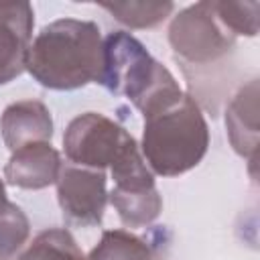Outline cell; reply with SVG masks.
<instances>
[{
  "instance_id": "cell-1",
  "label": "cell",
  "mask_w": 260,
  "mask_h": 260,
  "mask_svg": "<svg viewBox=\"0 0 260 260\" xmlns=\"http://www.w3.org/2000/svg\"><path fill=\"white\" fill-rule=\"evenodd\" d=\"M104 65V39L93 20L59 18L30 41L24 69L47 89L69 91L98 83Z\"/></svg>"
},
{
  "instance_id": "cell-2",
  "label": "cell",
  "mask_w": 260,
  "mask_h": 260,
  "mask_svg": "<svg viewBox=\"0 0 260 260\" xmlns=\"http://www.w3.org/2000/svg\"><path fill=\"white\" fill-rule=\"evenodd\" d=\"M98 83L110 93L130 100L144 118L185 95L173 73L126 30L110 32L104 39V65Z\"/></svg>"
},
{
  "instance_id": "cell-3",
  "label": "cell",
  "mask_w": 260,
  "mask_h": 260,
  "mask_svg": "<svg viewBox=\"0 0 260 260\" xmlns=\"http://www.w3.org/2000/svg\"><path fill=\"white\" fill-rule=\"evenodd\" d=\"M209 146L205 116L191 95L144 118L140 152L148 169L160 177H177L201 162Z\"/></svg>"
},
{
  "instance_id": "cell-4",
  "label": "cell",
  "mask_w": 260,
  "mask_h": 260,
  "mask_svg": "<svg viewBox=\"0 0 260 260\" xmlns=\"http://www.w3.org/2000/svg\"><path fill=\"white\" fill-rule=\"evenodd\" d=\"M169 43L185 65L209 67L234 51L236 37L215 18L211 2H197L173 16Z\"/></svg>"
},
{
  "instance_id": "cell-5",
  "label": "cell",
  "mask_w": 260,
  "mask_h": 260,
  "mask_svg": "<svg viewBox=\"0 0 260 260\" xmlns=\"http://www.w3.org/2000/svg\"><path fill=\"white\" fill-rule=\"evenodd\" d=\"M134 140L118 122L98 112L75 116L63 134V150L71 165L104 171Z\"/></svg>"
},
{
  "instance_id": "cell-6",
  "label": "cell",
  "mask_w": 260,
  "mask_h": 260,
  "mask_svg": "<svg viewBox=\"0 0 260 260\" xmlns=\"http://www.w3.org/2000/svg\"><path fill=\"white\" fill-rule=\"evenodd\" d=\"M57 185V199L67 223L77 228L98 225L104 217L108 195V177L104 171L75 165H61Z\"/></svg>"
},
{
  "instance_id": "cell-7",
  "label": "cell",
  "mask_w": 260,
  "mask_h": 260,
  "mask_svg": "<svg viewBox=\"0 0 260 260\" xmlns=\"http://www.w3.org/2000/svg\"><path fill=\"white\" fill-rule=\"evenodd\" d=\"M32 26L35 10L28 2H0V85L24 71Z\"/></svg>"
},
{
  "instance_id": "cell-8",
  "label": "cell",
  "mask_w": 260,
  "mask_h": 260,
  "mask_svg": "<svg viewBox=\"0 0 260 260\" xmlns=\"http://www.w3.org/2000/svg\"><path fill=\"white\" fill-rule=\"evenodd\" d=\"M61 165V154L51 142H32L10 154L4 179L20 189H45L57 181Z\"/></svg>"
},
{
  "instance_id": "cell-9",
  "label": "cell",
  "mask_w": 260,
  "mask_h": 260,
  "mask_svg": "<svg viewBox=\"0 0 260 260\" xmlns=\"http://www.w3.org/2000/svg\"><path fill=\"white\" fill-rule=\"evenodd\" d=\"M0 132L8 150L14 152L32 142H51L53 118L43 102L20 100L6 106V110L2 112Z\"/></svg>"
},
{
  "instance_id": "cell-10",
  "label": "cell",
  "mask_w": 260,
  "mask_h": 260,
  "mask_svg": "<svg viewBox=\"0 0 260 260\" xmlns=\"http://www.w3.org/2000/svg\"><path fill=\"white\" fill-rule=\"evenodd\" d=\"M258 79H250L242 85L225 110L228 138L234 150L256 165L258 156Z\"/></svg>"
},
{
  "instance_id": "cell-11",
  "label": "cell",
  "mask_w": 260,
  "mask_h": 260,
  "mask_svg": "<svg viewBox=\"0 0 260 260\" xmlns=\"http://www.w3.org/2000/svg\"><path fill=\"white\" fill-rule=\"evenodd\" d=\"M110 201L118 211L120 221L126 228H142L152 223L162 211V199L156 187L144 191H122L112 189Z\"/></svg>"
},
{
  "instance_id": "cell-12",
  "label": "cell",
  "mask_w": 260,
  "mask_h": 260,
  "mask_svg": "<svg viewBox=\"0 0 260 260\" xmlns=\"http://www.w3.org/2000/svg\"><path fill=\"white\" fill-rule=\"evenodd\" d=\"M16 260H87L65 228H51L32 238Z\"/></svg>"
},
{
  "instance_id": "cell-13",
  "label": "cell",
  "mask_w": 260,
  "mask_h": 260,
  "mask_svg": "<svg viewBox=\"0 0 260 260\" xmlns=\"http://www.w3.org/2000/svg\"><path fill=\"white\" fill-rule=\"evenodd\" d=\"M87 260H152L150 248L126 230H106Z\"/></svg>"
},
{
  "instance_id": "cell-14",
  "label": "cell",
  "mask_w": 260,
  "mask_h": 260,
  "mask_svg": "<svg viewBox=\"0 0 260 260\" xmlns=\"http://www.w3.org/2000/svg\"><path fill=\"white\" fill-rule=\"evenodd\" d=\"M100 6L128 28H152L175 10L173 2H102Z\"/></svg>"
},
{
  "instance_id": "cell-15",
  "label": "cell",
  "mask_w": 260,
  "mask_h": 260,
  "mask_svg": "<svg viewBox=\"0 0 260 260\" xmlns=\"http://www.w3.org/2000/svg\"><path fill=\"white\" fill-rule=\"evenodd\" d=\"M30 234V223L24 211L8 201L0 199V260H10L26 242Z\"/></svg>"
},
{
  "instance_id": "cell-16",
  "label": "cell",
  "mask_w": 260,
  "mask_h": 260,
  "mask_svg": "<svg viewBox=\"0 0 260 260\" xmlns=\"http://www.w3.org/2000/svg\"><path fill=\"white\" fill-rule=\"evenodd\" d=\"M215 18L234 37H256L258 35V2H211Z\"/></svg>"
},
{
  "instance_id": "cell-17",
  "label": "cell",
  "mask_w": 260,
  "mask_h": 260,
  "mask_svg": "<svg viewBox=\"0 0 260 260\" xmlns=\"http://www.w3.org/2000/svg\"><path fill=\"white\" fill-rule=\"evenodd\" d=\"M6 197V189H4V181L0 179V199H4Z\"/></svg>"
}]
</instances>
